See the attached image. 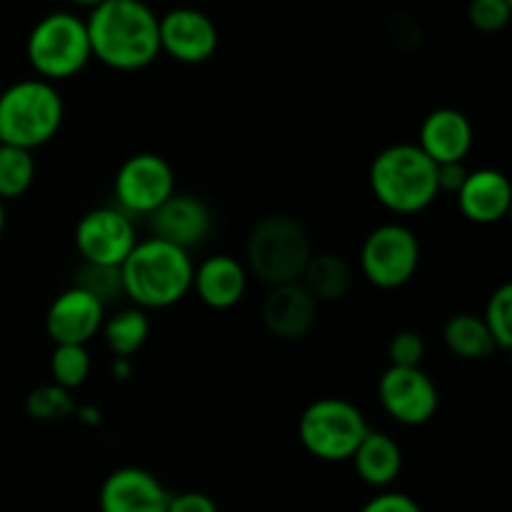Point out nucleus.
I'll return each mask as SVG.
<instances>
[{
	"label": "nucleus",
	"instance_id": "nucleus-1",
	"mask_svg": "<svg viewBox=\"0 0 512 512\" xmlns=\"http://www.w3.org/2000/svg\"><path fill=\"white\" fill-rule=\"evenodd\" d=\"M90 53L113 70H143L160 55L158 15L143 0H103L85 20Z\"/></svg>",
	"mask_w": 512,
	"mask_h": 512
},
{
	"label": "nucleus",
	"instance_id": "nucleus-2",
	"mask_svg": "<svg viewBox=\"0 0 512 512\" xmlns=\"http://www.w3.org/2000/svg\"><path fill=\"white\" fill-rule=\"evenodd\" d=\"M193 258L165 240H138L120 265L123 293L140 310H163L180 303L193 288Z\"/></svg>",
	"mask_w": 512,
	"mask_h": 512
},
{
	"label": "nucleus",
	"instance_id": "nucleus-3",
	"mask_svg": "<svg viewBox=\"0 0 512 512\" xmlns=\"http://www.w3.org/2000/svg\"><path fill=\"white\" fill-rule=\"evenodd\" d=\"M370 188L378 203L393 213H420L440 195L438 165L418 145H390L380 150L370 165Z\"/></svg>",
	"mask_w": 512,
	"mask_h": 512
},
{
	"label": "nucleus",
	"instance_id": "nucleus-4",
	"mask_svg": "<svg viewBox=\"0 0 512 512\" xmlns=\"http://www.w3.org/2000/svg\"><path fill=\"white\" fill-rule=\"evenodd\" d=\"M63 98L43 78L18 80L0 93V145L33 153L50 143L63 125Z\"/></svg>",
	"mask_w": 512,
	"mask_h": 512
},
{
	"label": "nucleus",
	"instance_id": "nucleus-5",
	"mask_svg": "<svg viewBox=\"0 0 512 512\" xmlns=\"http://www.w3.org/2000/svg\"><path fill=\"white\" fill-rule=\"evenodd\" d=\"M245 258L258 280L270 288L285 283H298L305 265L313 258L310 235L298 220L288 215L263 218L250 233L245 245Z\"/></svg>",
	"mask_w": 512,
	"mask_h": 512
},
{
	"label": "nucleus",
	"instance_id": "nucleus-6",
	"mask_svg": "<svg viewBox=\"0 0 512 512\" xmlns=\"http://www.w3.org/2000/svg\"><path fill=\"white\" fill-rule=\"evenodd\" d=\"M25 53L38 78L48 83L73 78L93 58L85 20L65 10L48 13L30 30Z\"/></svg>",
	"mask_w": 512,
	"mask_h": 512
},
{
	"label": "nucleus",
	"instance_id": "nucleus-7",
	"mask_svg": "<svg viewBox=\"0 0 512 512\" xmlns=\"http://www.w3.org/2000/svg\"><path fill=\"white\" fill-rule=\"evenodd\" d=\"M368 430L365 415L343 398L315 400L303 410L298 423L303 448L325 463H343L353 458Z\"/></svg>",
	"mask_w": 512,
	"mask_h": 512
},
{
	"label": "nucleus",
	"instance_id": "nucleus-8",
	"mask_svg": "<svg viewBox=\"0 0 512 512\" xmlns=\"http://www.w3.org/2000/svg\"><path fill=\"white\" fill-rule=\"evenodd\" d=\"M420 265V243L403 223L378 225L360 248V270L383 290L403 288Z\"/></svg>",
	"mask_w": 512,
	"mask_h": 512
},
{
	"label": "nucleus",
	"instance_id": "nucleus-9",
	"mask_svg": "<svg viewBox=\"0 0 512 512\" xmlns=\"http://www.w3.org/2000/svg\"><path fill=\"white\" fill-rule=\"evenodd\" d=\"M175 193V173L165 158L138 153L115 175V198L125 215H150Z\"/></svg>",
	"mask_w": 512,
	"mask_h": 512
},
{
	"label": "nucleus",
	"instance_id": "nucleus-10",
	"mask_svg": "<svg viewBox=\"0 0 512 512\" xmlns=\"http://www.w3.org/2000/svg\"><path fill=\"white\" fill-rule=\"evenodd\" d=\"M135 243L133 220L118 208H93L75 225V248L90 265L120 268Z\"/></svg>",
	"mask_w": 512,
	"mask_h": 512
},
{
	"label": "nucleus",
	"instance_id": "nucleus-11",
	"mask_svg": "<svg viewBox=\"0 0 512 512\" xmlns=\"http://www.w3.org/2000/svg\"><path fill=\"white\" fill-rule=\"evenodd\" d=\"M385 413L400 425H425L438 413V388L423 368H395L390 365L378 385Z\"/></svg>",
	"mask_w": 512,
	"mask_h": 512
},
{
	"label": "nucleus",
	"instance_id": "nucleus-12",
	"mask_svg": "<svg viewBox=\"0 0 512 512\" xmlns=\"http://www.w3.org/2000/svg\"><path fill=\"white\" fill-rule=\"evenodd\" d=\"M160 53L178 63L200 65L218 50V28L213 18L198 8H173L158 18Z\"/></svg>",
	"mask_w": 512,
	"mask_h": 512
},
{
	"label": "nucleus",
	"instance_id": "nucleus-13",
	"mask_svg": "<svg viewBox=\"0 0 512 512\" xmlns=\"http://www.w3.org/2000/svg\"><path fill=\"white\" fill-rule=\"evenodd\" d=\"M105 305L88 290H63L45 313V330L55 345H88L103 330Z\"/></svg>",
	"mask_w": 512,
	"mask_h": 512
},
{
	"label": "nucleus",
	"instance_id": "nucleus-14",
	"mask_svg": "<svg viewBox=\"0 0 512 512\" xmlns=\"http://www.w3.org/2000/svg\"><path fill=\"white\" fill-rule=\"evenodd\" d=\"M170 493L143 468H118L100 485V512H168Z\"/></svg>",
	"mask_w": 512,
	"mask_h": 512
},
{
	"label": "nucleus",
	"instance_id": "nucleus-15",
	"mask_svg": "<svg viewBox=\"0 0 512 512\" xmlns=\"http://www.w3.org/2000/svg\"><path fill=\"white\" fill-rule=\"evenodd\" d=\"M153 238L165 240L175 248H198L213 230V215L208 205L193 195H170L155 213H150Z\"/></svg>",
	"mask_w": 512,
	"mask_h": 512
},
{
	"label": "nucleus",
	"instance_id": "nucleus-16",
	"mask_svg": "<svg viewBox=\"0 0 512 512\" xmlns=\"http://www.w3.org/2000/svg\"><path fill=\"white\" fill-rule=\"evenodd\" d=\"M318 318V303L298 283H285L270 288L263 303V323L275 338L300 340L313 330Z\"/></svg>",
	"mask_w": 512,
	"mask_h": 512
},
{
	"label": "nucleus",
	"instance_id": "nucleus-17",
	"mask_svg": "<svg viewBox=\"0 0 512 512\" xmlns=\"http://www.w3.org/2000/svg\"><path fill=\"white\" fill-rule=\"evenodd\" d=\"M418 148L435 165L463 163L473 148V125L455 108L433 110L420 125Z\"/></svg>",
	"mask_w": 512,
	"mask_h": 512
},
{
	"label": "nucleus",
	"instance_id": "nucleus-18",
	"mask_svg": "<svg viewBox=\"0 0 512 512\" xmlns=\"http://www.w3.org/2000/svg\"><path fill=\"white\" fill-rule=\"evenodd\" d=\"M460 213L478 225H493L503 220L510 210V183L500 170L480 168L468 173L463 188L458 190Z\"/></svg>",
	"mask_w": 512,
	"mask_h": 512
},
{
	"label": "nucleus",
	"instance_id": "nucleus-19",
	"mask_svg": "<svg viewBox=\"0 0 512 512\" xmlns=\"http://www.w3.org/2000/svg\"><path fill=\"white\" fill-rule=\"evenodd\" d=\"M193 288L208 308L228 310L243 300L245 288H248V273L240 260L220 253L205 258L193 270Z\"/></svg>",
	"mask_w": 512,
	"mask_h": 512
},
{
	"label": "nucleus",
	"instance_id": "nucleus-20",
	"mask_svg": "<svg viewBox=\"0 0 512 512\" xmlns=\"http://www.w3.org/2000/svg\"><path fill=\"white\" fill-rule=\"evenodd\" d=\"M350 460L355 463V473L370 488H388L403 470V450L388 433L380 430H368Z\"/></svg>",
	"mask_w": 512,
	"mask_h": 512
},
{
	"label": "nucleus",
	"instance_id": "nucleus-21",
	"mask_svg": "<svg viewBox=\"0 0 512 512\" xmlns=\"http://www.w3.org/2000/svg\"><path fill=\"white\" fill-rule=\"evenodd\" d=\"M300 285L313 295L315 303H335L348 295L350 285H353V273L340 255H313L300 275Z\"/></svg>",
	"mask_w": 512,
	"mask_h": 512
},
{
	"label": "nucleus",
	"instance_id": "nucleus-22",
	"mask_svg": "<svg viewBox=\"0 0 512 512\" xmlns=\"http://www.w3.org/2000/svg\"><path fill=\"white\" fill-rule=\"evenodd\" d=\"M443 340L458 358L485 360L495 353V343L483 318L473 313H458L445 323Z\"/></svg>",
	"mask_w": 512,
	"mask_h": 512
},
{
	"label": "nucleus",
	"instance_id": "nucleus-23",
	"mask_svg": "<svg viewBox=\"0 0 512 512\" xmlns=\"http://www.w3.org/2000/svg\"><path fill=\"white\" fill-rule=\"evenodd\" d=\"M103 335L105 345H108L118 358H130V355L138 353L145 345V340H148L150 320L148 315H145V310L140 308L118 310L113 318H108L103 323Z\"/></svg>",
	"mask_w": 512,
	"mask_h": 512
},
{
	"label": "nucleus",
	"instance_id": "nucleus-24",
	"mask_svg": "<svg viewBox=\"0 0 512 512\" xmlns=\"http://www.w3.org/2000/svg\"><path fill=\"white\" fill-rule=\"evenodd\" d=\"M33 178V153L13 145H0V200H13L28 193Z\"/></svg>",
	"mask_w": 512,
	"mask_h": 512
},
{
	"label": "nucleus",
	"instance_id": "nucleus-25",
	"mask_svg": "<svg viewBox=\"0 0 512 512\" xmlns=\"http://www.w3.org/2000/svg\"><path fill=\"white\" fill-rule=\"evenodd\" d=\"M50 373H53V383L68 393L80 388L90 375V355L85 345H55Z\"/></svg>",
	"mask_w": 512,
	"mask_h": 512
},
{
	"label": "nucleus",
	"instance_id": "nucleus-26",
	"mask_svg": "<svg viewBox=\"0 0 512 512\" xmlns=\"http://www.w3.org/2000/svg\"><path fill=\"white\" fill-rule=\"evenodd\" d=\"M485 328L493 335V343L498 350L512 348V288L508 283L500 285L493 295H490L485 313L480 315Z\"/></svg>",
	"mask_w": 512,
	"mask_h": 512
},
{
	"label": "nucleus",
	"instance_id": "nucleus-27",
	"mask_svg": "<svg viewBox=\"0 0 512 512\" xmlns=\"http://www.w3.org/2000/svg\"><path fill=\"white\" fill-rule=\"evenodd\" d=\"M25 410L30 418L40 420V423H53V420H63L75 413V403L70 398L68 390L58 388V385H43L35 388L25 400Z\"/></svg>",
	"mask_w": 512,
	"mask_h": 512
},
{
	"label": "nucleus",
	"instance_id": "nucleus-28",
	"mask_svg": "<svg viewBox=\"0 0 512 512\" xmlns=\"http://www.w3.org/2000/svg\"><path fill=\"white\" fill-rule=\"evenodd\" d=\"M78 288L88 290L103 305H108V300H118L123 293V280H120V268H105V265H90L85 263L80 268Z\"/></svg>",
	"mask_w": 512,
	"mask_h": 512
},
{
	"label": "nucleus",
	"instance_id": "nucleus-29",
	"mask_svg": "<svg viewBox=\"0 0 512 512\" xmlns=\"http://www.w3.org/2000/svg\"><path fill=\"white\" fill-rule=\"evenodd\" d=\"M468 18L480 33H500L512 18V0H470Z\"/></svg>",
	"mask_w": 512,
	"mask_h": 512
},
{
	"label": "nucleus",
	"instance_id": "nucleus-30",
	"mask_svg": "<svg viewBox=\"0 0 512 512\" xmlns=\"http://www.w3.org/2000/svg\"><path fill=\"white\" fill-rule=\"evenodd\" d=\"M390 365L395 368H420L425 358V343L415 330H403L388 345Z\"/></svg>",
	"mask_w": 512,
	"mask_h": 512
},
{
	"label": "nucleus",
	"instance_id": "nucleus-31",
	"mask_svg": "<svg viewBox=\"0 0 512 512\" xmlns=\"http://www.w3.org/2000/svg\"><path fill=\"white\" fill-rule=\"evenodd\" d=\"M360 512H423V508H420L410 495L395 493V490H385V493L370 498L368 503L360 508Z\"/></svg>",
	"mask_w": 512,
	"mask_h": 512
},
{
	"label": "nucleus",
	"instance_id": "nucleus-32",
	"mask_svg": "<svg viewBox=\"0 0 512 512\" xmlns=\"http://www.w3.org/2000/svg\"><path fill=\"white\" fill-rule=\"evenodd\" d=\"M168 512H218V505L210 495L188 490V493H175L168 500Z\"/></svg>",
	"mask_w": 512,
	"mask_h": 512
},
{
	"label": "nucleus",
	"instance_id": "nucleus-33",
	"mask_svg": "<svg viewBox=\"0 0 512 512\" xmlns=\"http://www.w3.org/2000/svg\"><path fill=\"white\" fill-rule=\"evenodd\" d=\"M465 178H468V170L463 163H448L438 165V190L440 193H458L463 188Z\"/></svg>",
	"mask_w": 512,
	"mask_h": 512
},
{
	"label": "nucleus",
	"instance_id": "nucleus-34",
	"mask_svg": "<svg viewBox=\"0 0 512 512\" xmlns=\"http://www.w3.org/2000/svg\"><path fill=\"white\" fill-rule=\"evenodd\" d=\"M130 373H133V365H130V358H118L113 363V375L118 380H125L130 378Z\"/></svg>",
	"mask_w": 512,
	"mask_h": 512
},
{
	"label": "nucleus",
	"instance_id": "nucleus-35",
	"mask_svg": "<svg viewBox=\"0 0 512 512\" xmlns=\"http://www.w3.org/2000/svg\"><path fill=\"white\" fill-rule=\"evenodd\" d=\"M80 418L85 420V423H98V410H90V408H80L78 410Z\"/></svg>",
	"mask_w": 512,
	"mask_h": 512
},
{
	"label": "nucleus",
	"instance_id": "nucleus-36",
	"mask_svg": "<svg viewBox=\"0 0 512 512\" xmlns=\"http://www.w3.org/2000/svg\"><path fill=\"white\" fill-rule=\"evenodd\" d=\"M70 3H75V5H88V8H95V5H100V3H103V0H70Z\"/></svg>",
	"mask_w": 512,
	"mask_h": 512
},
{
	"label": "nucleus",
	"instance_id": "nucleus-37",
	"mask_svg": "<svg viewBox=\"0 0 512 512\" xmlns=\"http://www.w3.org/2000/svg\"><path fill=\"white\" fill-rule=\"evenodd\" d=\"M3 230H5V205L3 200H0V235H3Z\"/></svg>",
	"mask_w": 512,
	"mask_h": 512
}]
</instances>
